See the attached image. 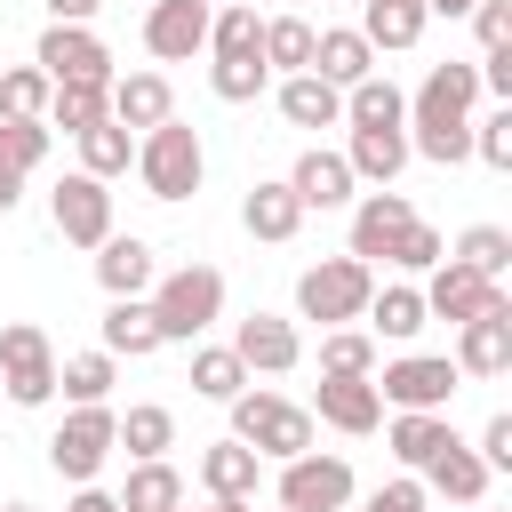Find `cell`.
<instances>
[{"label":"cell","mask_w":512,"mask_h":512,"mask_svg":"<svg viewBox=\"0 0 512 512\" xmlns=\"http://www.w3.org/2000/svg\"><path fill=\"white\" fill-rule=\"evenodd\" d=\"M152 328H160V344H192L200 328H216L224 320V272L216 264H176V272H160L152 280Z\"/></svg>","instance_id":"cell-1"},{"label":"cell","mask_w":512,"mask_h":512,"mask_svg":"<svg viewBox=\"0 0 512 512\" xmlns=\"http://www.w3.org/2000/svg\"><path fill=\"white\" fill-rule=\"evenodd\" d=\"M232 440L272 456V464H288V456L312 448V408H296L280 392H232Z\"/></svg>","instance_id":"cell-2"},{"label":"cell","mask_w":512,"mask_h":512,"mask_svg":"<svg viewBox=\"0 0 512 512\" xmlns=\"http://www.w3.org/2000/svg\"><path fill=\"white\" fill-rule=\"evenodd\" d=\"M136 176H144L152 200H192L200 176H208V152H200V136H192L184 120H160V128L136 144Z\"/></svg>","instance_id":"cell-3"},{"label":"cell","mask_w":512,"mask_h":512,"mask_svg":"<svg viewBox=\"0 0 512 512\" xmlns=\"http://www.w3.org/2000/svg\"><path fill=\"white\" fill-rule=\"evenodd\" d=\"M368 296H376V264H360V256H328V264H312V272L296 280V312L320 320V328L360 320Z\"/></svg>","instance_id":"cell-4"},{"label":"cell","mask_w":512,"mask_h":512,"mask_svg":"<svg viewBox=\"0 0 512 512\" xmlns=\"http://www.w3.org/2000/svg\"><path fill=\"white\" fill-rule=\"evenodd\" d=\"M376 384V400H392V408H408V416H440L448 400H456V360L448 352H400L384 376H368Z\"/></svg>","instance_id":"cell-5"},{"label":"cell","mask_w":512,"mask_h":512,"mask_svg":"<svg viewBox=\"0 0 512 512\" xmlns=\"http://www.w3.org/2000/svg\"><path fill=\"white\" fill-rule=\"evenodd\" d=\"M0 392H8L16 408H48V400H56L48 328H32V320H8V328H0Z\"/></svg>","instance_id":"cell-6"},{"label":"cell","mask_w":512,"mask_h":512,"mask_svg":"<svg viewBox=\"0 0 512 512\" xmlns=\"http://www.w3.org/2000/svg\"><path fill=\"white\" fill-rule=\"evenodd\" d=\"M112 440H120V416H112V408H72V416L48 432V464H56L72 488H88V480L104 472Z\"/></svg>","instance_id":"cell-7"},{"label":"cell","mask_w":512,"mask_h":512,"mask_svg":"<svg viewBox=\"0 0 512 512\" xmlns=\"http://www.w3.org/2000/svg\"><path fill=\"white\" fill-rule=\"evenodd\" d=\"M344 504H352V464L344 456L304 448V456L280 464V512H344Z\"/></svg>","instance_id":"cell-8"},{"label":"cell","mask_w":512,"mask_h":512,"mask_svg":"<svg viewBox=\"0 0 512 512\" xmlns=\"http://www.w3.org/2000/svg\"><path fill=\"white\" fill-rule=\"evenodd\" d=\"M32 64L48 72V88H64V80H104L112 88V48L88 24H48L40 48H32Z\"/></svg>","instance_id":"cell-9"},{"label":"cell","mask_w":512,"mask_h":512,"mask_svg":"<svg viewBox=\"0 0 512 512\" xmlns=\"http://www.w3.org/2000/svg\"><path fill=\"white\" fill-rule=\"evenodd\" d=\"M48 216H56V232H64L72 248H104V240H112V192H104L96 176H80V168L48 192Z\"/></svg>","instance_id":"cell-10"},{"label":"cell","mask_w":512,"mask_h":512,"mask_svg":"<svg viewBox=\"0 0 512 512\" xmlns=\"http://www.w3.org/2000/svg\"><path fill=\"white\" fill-rule=\"evenodd\" d=\"M416 296H424V320H456V328H464V320H480L488 304H504V280H480V272H464L456 256H440Z\"/></svg>","instance_id":"cell-11"},{"label":"cell","mask_w":512,"mask_h":512,"mask_svg":"<svg viewBox=\"0 0 512 512\" xmlns=\"http://www.w3.org/2000/svg\"><path fill=\"white\" fill-rule=\"evenodd\" d=\"M408 224H416L408 192H360V200H352V248H344V256L384 264V256L400 248V232H408Z\"/></svg>","instance_id":"cell-12"},{"label":"cell","mask_w":512,"mask_h":512,"mask_svg":"<svg viewBox=\"0 0 512 512\" xmlns=\"http://www.w3.org/2000/svg\"><path fill=\"white\" fill-rule=\"evenodd\" d=\"M232 352H240L248 376H288V368L304 360V336H296V320H280V312H248V320L232 328Z\"/></svg>","instance_id":"cell-13"},{"label":"cell","mask_w":512,"mask_h":512,"mask_svg":"<svg viewBox=\"0 0 512 512\" xmlns=\"http://www.w3.org/2000/svg\"><path fill=\"white\" fill-rule=\"evenodd\" d=\"M208 0H152L144 8V48L160 56V64H184V56H200L208 48Z\"/></svg>","instance_id":"cell-14"},{"label":"cell","mask_w":512,"mask_h":512,"mask_svg":"<svg viewBox=\"0 0 512 512\" xmlns=\"http://www.w3.org/2000/svg\"><path fill=\"white\" fill-rule=\"evenodd\" d=\"M512 368V296L456 328V376H504Z\"/></svg>","instance_id":"cell-15"},{"label":"cell","mask_w":512,"mask_h":512,"mask_svg":"<svg viewBox=\"0 0 512 512\" xmlns=\"http://www.w3.org/2000/svg\"><path fill=\"white\" fill-rule=\"evenodd\" d=\"M312 416L360 440V432H376V424H384V400H376V384H368V376H320V400H312Z\"/></svg>","instance_id":"cell-16"},{"label":"cell","mask_w":512,"mask_h":512,"mask_svg":"<svg viewBox=\"0 0 512 512\" xmlns=\"http://www.w3.org/2000/svg\"><path fill=\"white\" fill-rule=\"evenodd\" d=\"M104 112L120 120V128H160V120H176V96H168V80L160 72H128V80H112L104 88Z\"/></svg>","instance_id":"cell-17"},{"label":"cell","mask_w":512,"mask_h":512,"mask_svg":"<svg viewBox=\"0 0 512 512\" xmlns=\"http://www.w3.org/2000/svg\"><path fill=\"white\" fill-rule=\"evenodd\" d=\"M312 72H320L328 88H360V80L376 72V48H368L352 24H328V32H312Z\"/></svg>","instance_id":"cell-18"},{"label":"cell","mask_w":512,"mask_h":512,"mask_svg":"<svg viewBox=\"0 0 512 512\" xmlns=\"http://www.w3.org/2000/svg\"><path fill=\"white\" fill-rule=\"evenodd\" d=\"M344 168H352V184H376V192H392V176L408 168V136H400V128H352V144H344Z\"/></svg>","instance_id":"cell-19"},{"label":"cell","mask_w":512,"mask_h":512,"mask_svg":"<svg viewBox=\"0 0 512 512\" xmlns=\"http://www.w3.org/2000/svg\"><path fill=\"white\" fill-rule=\"evenodd\" d=\"M288 192H296V208L312 216V208H344L352 200V168H344V152H304L296 168H288Z\"/></svg>","instance_id":"cell-20"},{"label":"cell","mask_w":512,"mask_h":512,"mask_svg":"<svg viewBox=\"0 0 512 512\" xmlns=\"http://www.w3.org/2000/svg\"><path fill=\"white\" fill-rule=\"evenodd\" d=\"M96 280H104V296H144V288L160 280V264H152V240H136V232H112V240L96 248Z\"/></svg>","instance_id":"cell-21"},{"label":"cell","mask_w":512,"mask_h":512,"mask_svg":"<svg viewBox=\"0 0 512 512\" xmlns=\"http://www.w3.org/2000/svg\"><path fill=\"white\" fill-rule=\"evenodd\" d=\"M256 480H264V456H256V448H240V440H216V448H200V488H208V496H224V504H248V496H256Z\"/></svg>","instance_id":"cell-22"},{"label":"cell","mask_w":512,"mask_h":512,"mask_svg":"<svg viewBox=\"0 0 512 512\" xmlns=\"http://www.w3.org/2000/svg\"><path fill=\"white\" fill-rule=\"evenodd\" d=\"M240 224H248L256 240H296L304 208H296L288 176H256V184H248V200H240Z\"/></svg>","instance_id":"cell-23"},{"label":"cell","mask_w":512,"mask_h":512,"mask_svg":"<svg viewBox=\"0 0 512 512\" xmlns=\"http://www.w3.org/2000/svg\"><path fill=\"white\" fill-rule=\"evenodd\" d=\"M376 56L384 48H416L424 40V0H360V24H352Z\"/></svg>","instance_id":"cell-24"},{"label":"cell","mask_w":512,"mask_h":512,"mask_svg":"<svg viewBox=\"0 0 512 512\" xmlns=\"http://www.w3.org/2000/svg\"><path fill=\"white\" fill-rule=\"evenodd\" d=\"M424 496H448V504H480V496H488V464H480L464 440H448V448L424 464Z\"/></svg>","instance_id":"cell-25"},{"label":"cell","mask_w":512,"mask_h":512,"mask_svg":"<svg viewBox=\"0 0 512 512\" xmlns=\"http://www.w3.org/2000/svg\"><path fill=\"white\" fill-rule=\"evenodd\" d=\"M104 352H112V360H152V352H160V328H152V304H144V296H112V312H104Z\"/></svg>","instance_id":"cell-26"},{"label":"cell","mask_w":512,"mask_h":512,"mask_svg":"<svg viewBox=\"0 0 512 512\" xmlns=\"http://www.w3.org/2000/svg\"><path fill=\"white\" fill-rule=\"evenodd\" d=\"M280 112H288L296 128H336V120H344V88H328L320 72H288V80H280Z\"/></svg>","instance_id":"cell-27"},{"label":"cell","mask_w":512,"mask_h":512,"mask_svg":"<svg viewBox=\"0 0 512 512\" xmlns=\"http://www.w3.org/2000/svg\"><path fill=\"white\" fill-rule=\"evenodd\" d=\"M112 504H120V512H176V504H184V472H176L168 456H152V464L128 472V488H120Z\"/></svg>","instance_id":"cell-28"},{"label":"cell","mask_w":512,"mask_h":512,"mask_svg":"<svg viewBox=\"0 0 512 512\" xmlns=\"http://www.w3.org/2000/svg\"><path fill=\"white\" fill-rule=\"evenodd\" d=\"M72 144H80V176H96V184H112V176H120V168L136 160V144H128V128H120L112 112H104L96 128H80Z\"/></svg>","instance_id":"cell-29"},{"label":"cell","mask_w":512,"mask_h":512,"mask_svg":"<svg viewBox=\"0 0 512 512\" xmlns=\"http://www.w3.org/2000/svg\"><path fill=\"white\" fill-rule=\"evenodd\" d=\"M360 320H368V336H392V344H408V336L424 328V296H416L408 280H392V288H376V296H368V312H360Z\"/></svg>","instance_id":"cell-30"},{"label":"cell","mask_w":512,"mask_h":512,"mask_svg":"<svg viewBox=\"0 0 512 512\" xmlns=\"http://www.w3.org/2000/svg\"><path fill=\"white\" fill-rule=\"evenodd\" d=\"M112 448H128L136 464H152V456H168V448H176V416H168L160 400H136V408L120 416V440H112Z\"/></svg>","instance_id":"cell-31"},{"label":"cell","mask_w":512,"mask_h":512,"mask_svg":"<svg viewBox=\"0 0 512 512\" xmlns=\"http://www.w3.org/2000/svg\"><path fill=\"white\" fill-rule=\"evenodd\" d=\"M344 120H352V128H400V120H408V96H400L384 72H368L360 88H344Z\"/></svg>","instance_id":"cell-32"},{"label":"cell","mask_w":512,"mask_h":512,"mask_svg":"<svg viewBox=\"0 0 512 512\" xmlns=\"http://www.w3.org/2000/svg\"><path fill=\"white\" fill-rule=\"evenodd\" d=\"M384 440H392V456H400L408 472H424V464H432V456H440V448H448L456 432H448V416H408V408H400Z\"/></svg>","instance_id":"cell-33"},{"label":"cell","mask_w":512,"mask_h":512,"mask_svg":"<svg viewBox=\"0 0 512 512\" xmlns=\"http://www.w3.org/2000/svg\"><path fill=\"white\" fill-rule=\"evenodd\" d=\"M208 56H264V16H256L248 0L216 8V16H208Z\"/></svg>","instance_id":"cell-34"},{"label":"cell","mask_w":512,"mask_h":512,"mask_svg":"<svg viewBox=\"0 0 512 512\" xmlns=\"http://www.w3.org/2000/svg\"><path fill=\"white\" fill-rule=\"evenodd\" d=\"M264 72H312V24L296 8L264 16Z\"/></svg>","instance_id":"cell-35"},{"label":"cell","mask_w":512,"mask_h":512,"mask_svg":"<svg viewBox=\"0 0 512 512\" xmlns=\"http://www.w3.org/2000/svg\"><path fill=\"white\" fill-rule=\"evenodd\" d=\"M56 384H64L72 408H104V392H112V352H72V360H56Z\"/></svg>","instance_id":"cell-36"},{"label":"cell","mask_w":512,"mask_h":512,"mask_svg":"<svg viewBox=\"0 0 512 512\" xmlns=\"http://www.w3.org/2000/svg\"><path fill=\"white\" fill-rule=\"evenodd\" d=\"M192 392H200V400H232V392H248L240 352H232V344H200V352H192Z\"/></svg>","instance_id":"cell-37"},{"label":"cell","mask_w":512,"mask_h":512,"mask_svg":"<svg viewBox=\"0 0 512 512\" xmlns=\"http://www.w3.org/2000/svg\"><path fill=\"white\" fill-rule=\"evenodd\" d=\"M96 120H104V80H64V88L48 96V128L80 136V128H96Z\"/></svg>","instance_id":"cell-38"},{"label":"cell","mask_w":512,"mask_h":512,"mask_svg":"<svg viewBox=\"0 0 512 512\" xmlns=\"http://www.w3.org/2000/svg\"><path fill=\"white\" fill-rule=\"evenodd\" d=\"M456 264L480 272V280H504V272H512V232H504V224H472V232L456 240Z\"/></svg>","instance_id":"cell-39"},{"label":"cell","mask_w":512,"mask_h":512,"mask_svg":"<svg viewBox=\"0 0 512 512\" xmlns=\"http://www.w3.org/2000/svg\"><path fill=\"white\" fill-rule=\"evenodd\" d=\"M320 376H376V336L368 328H328L320 336Z\"/></svg>","instance_id":"cell-40"},{"label":"cell","mask_w":512,"mask_h":512,"mask_svg":"<svg viewBox=\"0 0 512 512\" xmlns=\"http://www.w3.org/2000/svg\"><path fill=\"white\" fill-rule=\"evenodd\" d=\"M48 72L40 64H16V72H0V120H48Z\"/></svg>","instance_id":"cell-41"},{"label":"cell","mask_w":512,"mask_h":512,"mask_svg":"<svg viewBox=\"0 0 512 512\" xmlns=\"http://www.w3.org/2000/svg\"><path fill=\"white\" fill-rule=\"evenodd\" d=\"M48 160V120H0V176H32Z\"/></svg>","instance_id":"cell-42"},{"label":"cell","mask_w":512,"mask_h":512,"mask_svg":"<svg viewBox=\"0 0 512 512\" xmlns=\"http://www.w3.org/2000/svg\"><path fill=\"white\" fill-rule=\"evenodd\" d=\"M264 80H272V72H264V56H216V64H208V88H216L224 104H256V96H264Z\"/></svg>","instance_id":"cell-43"},{"label":"cell","mask_w":512,"mask_h":512,"mask_svg":"<svg viewBox=\"0 0 512 512\" xmlns=\"http://www.w3.org/2000/svg\"><path fill=\"white\" fill-rule=\"evenodd\" d=\"M440 256H448V240H440V232H432V224H424V216H416V224H408V232H400V248H392V256H384V264H400V272H432V264H440Z\"/></svg>","instance_id":"cell-44"},{"label":"cell","mask_w":512,"mask_h":512,"mask_svg":"<svg viewBox=\"0 0 512 512\" xmlns=\"http://www.w3.org/2000/svg\"><path fill=\"white\" fill-rule=\"evenodd\" d=\"M472 152L488 168H512V104H496L488 120H472Z\"/></svg>","instance_id":"cell-45"},{"label":"cell","mask_w":512,"mask_h":512,"mask_svg":"<svg viewBox=\"0 0 512 512\" xmlns=\"http://www.w3.org/2000/svg\"><path fill=\"white\" fill-rule=\"evenodd\" d=\"M472 32H480V48L496 56V48H512V0H480L472 8Z\"/></svg>","instance_id":"cell-46"},{"label":"cell","mask_w":512,"mask_h":512,"mask_svg":"<svg viewBox=\"0 0 512 512\" xmlns=\"http://www.w3.org/2000/svg\"><path fill=\"white\" fill-rule=\"evenodd\" d=\"M488 472H512V416H488L480 424V448H472Z\"/></svg>","instance_id":"cell-47"},{"label":"cell","mask_w":512,"mask_h":512,"mask_svg":"<svg viewBox=\"0 0 512 512\" xmlns=\"http://www.w3.org/2000/svg\"><path fill=\"white\" fill-rule=\"evenodd\" d=\"M360 512H424V480H384Z\"/></svg>","instance_id":"cell-48"},{"label":"cell","mask_w":512,"mask_h":512,"mask_svg":"<svg viewBox=\"0 0 512 512\" xmlns=\"http://www.w3.org/2000/svg\"><path fill=\"white\" fill-rule=\"evenodd\" d=\"M96 8H104V0H48V16H56V24H88Z\"/></svg>","instance_id":"cell-49"},{"label":"cell","mask_w":512,"mask_h":512,"mask_svg":"<svg viewBox=\"0 0 512 512\" xmlns=\"http://www.w3.org/2000/svg\"><path fill=\"white\" fill-rule=\"evenodd\" d=\"M64 512H120V504H112V496H104V488H96V480H88V488H80V496H72V504H64Z\"/></svg>","instance_id":"cell-50"},{"label":"cell","mask_w":512,"mask_h":512,"mask_svg":"<svg viewBox=\"0 0 512 512\" xmlns=\"http://www.w3.org/2000/svg\"><path fill=\"white\" fill-rule=\"evenodd\" d=\"M16 200H24V176H0V216H8Z\"/></svg>","instance_id":"cell-51"},{"label":"cell","mask_w":512,"mask_h":512,"mask_svg":"<svg viewBox=\"0 0 512 512\" xmlns=\"http://www.w3.org/2000/svg\"><path fill=\"white\" fill-rule=\"evenodd\" d=\"M432 8H440V16H472L480 0H424V16H432Z\"/></svg>","instance_id":"cell-52"},{"label":"cell","mask_w":512,"mask_h":512,"mask_svg":"<svg viewBox=\"0 0 512 512\" xmlns=\"http://www.w3.org/2000/svg\"><path fill=\"white\" fill-rule=\"evenodd\" d=\"M200 512H248V504H224V496H208V504H200Z\"/></svg>","instance_id":"cell-53"},{"label":"cell","mask_w":512,"mask_h":512,"mask_svg":"<svg viewBox=\"0 0 512 512\" xmlns=\"http://www.w3.org/2000/svg\"><path fill=\"white\" fill-rule=\"evenodd\" d=\"M0 512H32V504H0Z\"/></svg>","instance_id":"cell-54"},{"label":"cell","mask_w":512,"mask_h":512,"mask_svg":"<svg viewBox=\"0 0 512 512\" xmlns=\"http://www.w3.org/2000/svg\"><path fill=\"white\" fill-rule=\"evenodd\" d=\"M208 8H232V0H208Z\"/></svg>","instance_id":"cell-55"},{"label":"cell","mask_w":512,"mask_h":512,"mask_svg":"<svg viewBox=\"0 0 512 512\" xmlns=\"http://www.w3.org/2000/svg\"><path fill=\"white\" fill-rule=\"evenodd\" d=\"M176 512H192V504H176Z\"/></svg>","instance_id":"cell-56"},{"label":"cell","mask_w":512,"mask_h":512,"mask_svg":"<svg viewBox=\"0 0 512 512\" xmlns=\"http://www.w3.org/2000/svg\"><path fill=\"white\" fill-rule=\"evenodd\" d=\"M288 8H296V0H288Z\"/></svg>","instance_id":"cell-57"},{"label":"cell","mask_w":512,"mask_h":512,"mask_svg":"<svg viewBox=\"0 0 512 512\" xmlns=\"http://www.w3.org/2000/svg\"><path fill=\"white\" fill-rule=\"evenodd\" d=\"M272 512H280V504H272Z\"/></svg>","instance_id":"cell-58"}]
</instances>
